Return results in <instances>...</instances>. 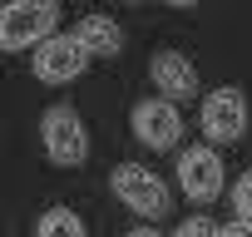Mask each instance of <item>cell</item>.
<instances>
[{"label":"cell","instance_id":"cell-11","mask_svg":"<svg viewBox=\"0 0 252 237\" xmlns=\"http://www.w3.org/2000/svg\"><path fill=\"white\" fill-rule=\"evenodd\" d=\"M232 207H237V222L252 227V173H242V183L232 188Z\"/></svg>","mask_w":252,"mask_h":237},{"label":"cell","instance_id":"cell-6","mask_svg":"<svg viewBox=\"0 0 252 237\" xmlns=\"http://www.w3.org/2000/svg\"><path fill=\"white\" fill-rule=\"evenodd\" d=\"M134 134H139L144 148H173L178 134H183L178 104H168V99H144V104H134Z\"/></svg>","mask_w":252,"mask_h":237},{"label":"cell","instance_id":"cell-8","mask_svg":"<svg viewBox=\"0 0 252 237\" xmlns=\"http://www.w3.org/2000/svg\"><path fill=\"white\" fill-rule=\"evenodd\" d=\"M149 79L158 84V99H168V104H178V99H188L198 89V74H193V64L178 50H158L149 59Z\"/></svg>","mask_w":252,"mask_h":237},{"label":"cell","instance_id":"cell-7","mask_svg":"<svg viewBox=\"0 0 252 237\" xmlns=\"http://www.w3.org/2000/svg\"><path fill=\"white\" fill-rule=\"evenodd\" d=\"M178 183H183V193L193 198V203H213L218 193H222V158L203 144V148H188L183 158H178Z\"/></svg>","mask_w":252,"mask_h":237},{"label":"cell","instance_id":"cell-14","mask_svg":"<svg viewBox=\"0 0 252 237\" xmlns=\"http://www.w3.org/2000/svg\"><path fill=\"white\" fill-rule=\"evenodd\" d=\"M129 237H158V232H154V227H139V232H129Z\"/></svg>","mask_w":252,"mask_h":237},{"label":"cell","instance_id":"cell-10","mask_svg":"<svg viewBox=\"0 0 252 237\" xmlns=\"http://www.w3.org/2000/svg\"><path fill=\"white\" fill-rule=\"evenodd\" d=\"M35 237H84V222L69 212V207H50L40 217V232Z\"/></svg>","mask_w":252,"mask_h":237},{"label":"cell","instance_id":"cell-5","mask_svg":"<svg viewBox=\"0 0 252 237\" xmlns=\"http://www.w3.org/2000/svg\"><path fill=\"white\" fill-rule=\"evenodd\" d=\"M84 64H89V55H84L79 35H50V40L35 50V74H40L45 84H69V79L84 74Z\"/></svg>","mask_w":252,"mask_h":237},{"label":"cell","instance_id":"cell-1","mask_svg":"<svg viewBox=\"0 0 252 237\" xmlns=\"http://www.w3.org/2000/svg\"><path fill=\"white\" fill-rule=\"evenodd\" d=\"M60 25V5L55 0H10L0 5V50L15 55V50H40Z\"/></svg>","mask_w":252,"mask_h":237},{"label":"cell","instance_id":"cell-12","mask_svg":"<svg viewBox=\"0 0 252 237\" xmlns=\"http://www.w3.org/2000/svg\"><path fill=\"white\" fill-rule=\"evenodd\" d=\"M173 237H218V227H213L208 217H188V222H183Z\"/></svg>","mask_w":252,"mask_h":237},{"label":"cell","instance_id":"cell-3","mask_svg":"<svg viewBox=\"0 0 252 237\" xmlns=\"http://www.w3.org/2000/svg\"><path fill=\"white\" fill-rule=\"evenodd\" d=\"M109 188H114L119 203H129L139 217H158V212H168V188H163L149 168H139V163H119V168L109 173Z\"/></svg>","mask_w":252,"mask_h":237},{"label":"cell","instance_id":"cell-9","mask_svg":"<svg viewBox=\"0 0 252 237\" xmlns=\"http://www.w3.org/2000/svg\"><path fill=\"white\" fill-rule=\"evenodd\" d=\"M74 35H79L84 55H94V59H114V55L124 50V30H119L109 15H84Z\"/></svg>","mask_w":252,"mask_h":237},{"label":"cell","instance_id":"cell-4","mask_svg":"<svg viewBox=\"0 0 252 237\" xmlns=\"http://www.w3.org/2000/svg\"><path fill=\"white\" fill-rule=\"evenodd\" d=\"M247 129V99L237 84H222L203 99V134L208 144H237Z\"/></svg>","mask_w":252,"mask_h":237},{"label":"cell","instance_id":"cell-13","mask_svg":"<svg viewBox=\"0 0 252 237\" xmlns=\"http://www.w3.org/2000/svg\"><path fill=\"white\" fill-rule=\"evenodd\" d=\"M218 237H252L247 222H232V227H218Z\"/></svg>","mask_w":252,"mask_h":237},{"label":"cell","instance_id":"cell-2","mask_svg":"<svg viewBox=\"0 0 252 237\" xmlns=\"http://www.w3.org/2000/svg\"><path fill=\"white\" fill-rule=\"evenodd\" d=\"M40 139H45L50 163H60V168H79V163L89 158V134H84L79 114H74L69 104H55V109L40 118Z\"/></svg>","mask_w":252,"mask_h":237}]
</instances>
